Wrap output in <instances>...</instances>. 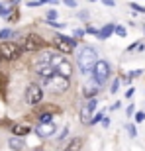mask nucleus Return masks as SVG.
I'll return each instance as SVG.
<instances>
[{"label": "nucleus", "instance_id": "5", "mask_svg": "<svg viewBox=\"0 0 145 151\" xmlns=\"http://www.w3.org/2000/svg\"><path fill=\"white\" fill-rule=\"evenodd\" d=\"M110 65H108L106 61H102V59H98V63L94 65V69H92V75H94V83L96 84H104L110 78Z\"/></svg>", "mask_w": 145, "mask_h": 151}, {"label": "nucleus", "instance_id": "1", "mask_svg": "<svg viewBox=\"0 0 145 151\" xmlns=\"http://www.w3.org/2000/svg\"><path fill=\"white\" fill-rule=\"evenodd\" d=\"M98 63V53H96L94 47H83L80 53H78V67H80V73L83 75H90L94 65Z\"/></svg>", "mask_w": 145, "mask_h": 151}, {"label": "nucleus", "instance_id": "28", "mask_svg": "<svg viewBox=\"0 0 145 151\" xmlns=\"http://www.w3.org/2000/svg\"><path fill=\"white\" fill-rule=\"evenodd\" d=\"M43 2H39V0H35V2H28V6L29 8H34V6H41Z\"/></svg>", "mask_w": 145, "mask_h": 151}, {"label": "nucleus", "instance_id": "12", "mask_svg": "<svg viewBox=\"0 0 145 151\" xmlns=\"http://www.w3.org/2000/svg\"><path fill=\"white\" fill-rule=\"evenodd\" d=\"M8 145H10L12 151H22L24 147H26V141H24L22 137H12V139L8 141Z\"/></svg>", "mask_w": 145, "mask_h": 151}, {"label": "nucleus", "instance_id": "18", "mask_svg": "<svg viewBox=\"0 0 145 151\" xmlns=\"http://www.w3.org/2000/svg\"><path fill=\"white\" fill-rule=\"evenodd\" d=\"M45 18H47V22H55V18H57V10H49Z\"/></svg>", "mask_w": 145, "mask_h": 151}, {"label": "nucleus", "instance_id": "31", "mask_svg": "<svg viewBox=\"0 0 145 151\" xmlns=\"http://www.w3.org/2000/svg\"><path fill=\"white\" fill-rule=\"evenodd\" d=\"M49 26H53V28H63L65 24H57V22H49Z\"/></svg>", "mask_w": 145, "mask_h": 151}, {"label": "nucleus", "instance_id": "36", "mask_svg": "<svg viewBox=\"0 0 145 151\" xmlns=\"http://www.w3.org/2000/svg\"><path fill=\"white\" fill-rule=\"evenodd\" d=\"M34 151H41V149H34Z\"/></svg>", "mask_w": 145, "mask_h": 151}, {"label": "nucleus", "instance_id": "7", "mask_svg": "<svg viewBox=\"0 0 145 151\" xmlns=\"http://www.w3.org/2000/svg\"><path fill=\"white\" fill-rule=\"evenodd\" d=\"M43 98V90L39 88L37 84H29L28 88H26V102H28L29 106H37L39 102Z\"/></svg>", "mask_w": 145, "mask_h": 151}, {"label": "nucleus", "instance_id": "27", "mask_svg": "<svg viewBox=\"0 0 145 151\" xmlns=\"http://www.w3.org/2000/svg\"><path fill=\"white\" fill-rule=\"evenodd\" d=\"M83 35H84L83 29H75V37H83ZM75 37H72V39H75Z\"/></svg>", "mask_w": 145, "mask_h": 151}, {"label": "nucleus", "instance_id": "11", "mask_svg": "<svg viewBox=\"0 0 145 151\" xmlns=\"http://www.w3.org/2000/svg\"><path fill=\"white\" fill-rule=\"evenodd\" d=\"M29 126L28 124H16V126H14V128H12V132H14V135H16V137H22V135H28L29 134Z\"/></svg>", "mask_w": 145, "mask_h": 151}, {"label": "nucleus", "instance_id": "24", "mask_svg": "<svg viewBox=\"0 0 145 151\" xmlns=\"http://www.w3.org/2000/svg\"><path fill=\"white\" fill-rule=\"evenodd\" d=\"M118 86H120V81H118V78H116V81H114V83H112V94H114V92H118Z\"/></svg>", "mask_w": 145, "mask_h": 151}, {"label": "nucleus", "instance_id": "2", "mask_svg": "<svg viewBox=\"0 0 145 151\" xmlns=\"http://www.w3.org/2000/svg\"><path fill=\"white\" fill-rule=\"evenodd\" d=\"M43 84L47 86V88L51 90V92H55V94H61V92H67L69 86H71V83H69L67 77H61V75H53L51 78H47V81H43Z\"/></svg>", "mask_w": 145, "mask_h": 151}, {"label": "nucleus", "instance_id": "6", "mask_svg": "<svg viewBox=\"0 0 145 151\" xmlns=\"http://www.w3.org/2000/svg\"><path fill=\"white\" fill-rule=\"evenodd\" d=\"M20 53H22V49H20L18 43H14V41H4V43H0V59L12 61V59H18Z\"/></svg>", "mask_w": 145, "mask_h": 151}, {"label": "nucleus", "instance_id": "14", "mask_svg": "<svg viewBox=\"0 0 145 151\" xmlns=\"http://www.w3.org/2000/svg\"><path fill=\"white\" fill-rule=\"evenodd\" d=\"M110 34H114V24H106V26L98 32V37H100V39H106Z\"/></svg>", "mask_w": 145, "mask_h": 151}, {"label": "nucleus", "instance_id": "3", "mask_svg": "<svg viewBox=\"0 0 145 151\" xmlns=\"http://www.w3.org/2000/svg\"><path fill=\"white\" fill-rule=\"evenodd\" d=\"M43 45H45V41H43V37H41L39 34H28L26 37H24L20 49L28 51V53H35V51H39Z\"/></svg>", "mask_w": 145, "mask_h": 151}, {"label": "nucleus", "instance_id": "21", "mask_svg": "<svg viewBox=\"0 0 145 151\" xmlns=\"http://www.w3.org/2000/svg\"><path fill=\"white\" fill-rule=\"evenodd\" d=\"M8 14H10V10H8V6L0 4V16H8Z\"/></svg>", "mask_w": 145, "mask_h": 151}, {"label": "nucleus", "instance_id": "23", "mask_svg": "<svg viewBox=\"0 0 145 151\" xmlns=\"http://www.w3.org/2000/svg\"><path fill=\"white\" fill-rule=\"evenodd\" d=\"M131 8L135 12H145V6H139V4H135V2H131Z\"/></svg>", "mask_w": 145, "mask_h": 151}, {"label": "nucleus", "instance_id": "15", "mask_svg": "<svg viewBox=\"0 0 145 151\" xmlns=\"http://www.w3.org/2000/svg\"><path fill=\"white\" fill-rule=\"evenodd\" d=\"M10 37H18V34L16 32H10V29H2L0 32V39L4 41V39H10Z\"/></svg>", "mask_w": 145, "mask_h": 151}, {"label": "nucleus", "instance_id": "13", "mask_svg": "<svg viewBox=\"0 0 145 151\" xmlns=\"http://www.w3.org/2000/svg\"><path fill=\"white\" fill-rule=\"evenodd\" d=\"M80 147H83V139L80 137H72L65 145V151H80Z\"/></svg>", "mask_w": 145, "mask_h": 151}, {"label": "nucleus", "instance_id": "9", "mask_svg": "<svg viewBox=\"0 0 145 151\" xmlns=\"http://www.w3.org/2000/svg\"><path fill=\"white\" fill-rule=\"evenodd\" d=\"M34 71H35V75H37L41 81H47V78H51L53 75H55V71L47 65V63H43V61H37L34 65Z\"/></svg>", "mask_w": 145, "mask_h": 151}, {"label": "nucleus", "instance_id": "30", "mask_svg": "<svg viewBox=\"0 0 145 151\" xmlns=\"http://www.w3.org/2000/svg\"><path fill=\"white\" fill-rule=\"evenodd\" d=\"M102 126L108 128V126H110V120H108V118H102Z\"/></svg>", "mask_w": 145, "mask_h": 151}, {"label": "nucleus", "instance_id": "33", "mask_svg": "<svg viewBox=\"0 0 145 151\" xmlns=\"http://www.w3.org/2000/svg\"><path fill=\"white\" fill-rule=\"evenodd\" d=\"M141 73H143V71H141V69H137V71H134V73H131V77H139Z\"/></svg>", "mask_w": 145, "mask_h": 151}, {"label": "nucleus", "instance_id": "16", "mask_svg": "<svg viewBox=\"0 0 145 151\" xmlns=\"http://www.w3.org/2000/svg\"><path fill=\"white\" fill-rule=\"evenodd\" d=\"M96 92H98V88H94V86H86V88H84V96H88V100L94 98Z\"/></svg>", "mask_w": 145, "mask_h": 151}, {"label": "nucleus", "instance_id": "10", "mask_svg": "<svg viewBox=\"0 0 145 151\" xmlns=\"http://www.w3.org/2000/svg\"><path fill=\"white\" fill-rule=\"evenodd\" d=\"M35 134L39 137H49L55 134V122H39L35 126Z\"/></svg>", "mask_w": 145, "mask_h": 151}, {"label": "nucleus", "instance_id": "8", "mask_svg": "<svg viewBox=\"0 0 145 151\" xmlns=\"http://www.w3.org/2000/svg\"><path fill=\"white\" fill-rule=\"evenodd\" d=\"M96 104H98L96 98H90V100L80 108V122H83V124H90V120H92V116H94Z\"/></svg>", "mask_w": 145, "mask_h": 151}, {"label": "nucleus", "instance_id": "35", "mask_svg": "<svg viewBox=\"0 0 145 151\" xmlns=\"http://www.w3.org/2000/svg\"><path fill=\"white\" fill-rule=\"evenodd\" d=\"M131 114H134V106L129 104V106H128V116H131Z\"/></svg>", "mask_w": 145, "mask_h": 151}, {"label": "nucleus", "instance_id": "25", "mask_svg": "<svg viewBox=\"0 0 145 151\" xmlns=\"http://www.w3.org/2000/svg\"><path fill=\"white\" fill-rule=\"evenodd\" d=\"M39 122H53V118H51V114H43Z\"/></svg>", "mask_w": 145, "mask_h": 151}, {"label": "nucleus", "instance_id": "32", "mask_svg": "<svg viewBox=\"0 0 145 151\" xmlns=\"http://www.w3.org/2000/svg\"><path fill=\"white\" fill-rule=\"evenodd\" d=\"M65 4H67V6H71V8H77V2H72V0H67Z\"/></svg>", "mask_w": 145, "mask_h": 151}, {"label": "nucleus", "instance_id": "29", "mask_svg": "<svg viewBox=\"0 0 145 151\" xmlns=\"http://www.w3.org/2000/svg\"><path fill=\"white\" fill-rule=\"evenodd\" d=\"M116 4V2H114V0H104V6H108V8H112V6Z\"/></svg>", "mask_w": 145, "mask_h": 151}, {"label": "nucleus", "instance_id": "22", "mask_svg": "<svg viewBox=\"0 0 145 151\" xmlns=\"http://www.w3.org/2000/svg\"><path fill=\"white\" fill-rule=\"evenodd\" d=\"M143 120H145V112H137V114H135V122H137V124L143 122Z\"/></svg>", "mask_w": 145, "mask_h": 151}, {"label": "nucleus", "instance_id": "4", "mask_svg": "<svg viewBox=\"0 0 145 151\" xmlns=\"http://www.w3.org/2000/svg\"><path fill=\"white\" fill-rule=\"evenodd\" d=\"M53 45H55V49L61 53V55H69L72 53V49L77 47V41L72 37H67V35H55L53 37Z\"/></svg>", "mask_w": 145, "mask_h": 151}, {"label": "nucleus", "instance_id": "19", "mask_svg": "<svg viewBox=\"0 0 145 151\" xmlns=\"http://www.w3.org/2000/svg\"><path fill=\"white\" fill-rule=\"evenodd\" d=\"M102 118H104V114H102V112H98V114H94V116H92V120H90V124H96V122H100Z\"/></svg>", "mask_w": 145, "mask_h": 151}, {"label": "nucleus", "instance_id": "20", "mask_svg": "<svg viewBox=\"0 0 145 151\" xmlns=\"http://www.w3.org/2000/svg\"><path fill=\"white\" fill-rule=\"evenodd\" d=\"M128 132H129V135H131V137H135V135H137V129H135L134 124H129V126H128Z\"/></svg>", "mask_w": 145, "mask_h": 151}, {"label": "nucleus", "instance_id": "34", "mask_svg": "<svg viewBox=\"0 0 145 151\" xmlns=\"http://www.w3.org/2000/svg\"><path fill=\"white\" fill-rule=\"evenodd\" d=\"M131 94H134V88H128V92H126V98H129Z\"/></svg>", "mask_w": 145, "mask_h": 151}, {"label": "nucleus", "instance_id": "17", "mask_svg": "<svg viewBox=\"0 0 145 151\" xmlns=\"http://www.w3.org/2000/svg\"><path fill=\"white\" fill-rule=\"evenodd\" d=\"M114 32H116V34L120 35V37H126V34H128V32H126V28H123V26H114Z\"/></svg>", "mask_w": 145, "mask_h": 151}, {"label": "nucleus", "instance_id": "26", "mask_svg": "<svg viewBox=\"0 0 145 151\" xmlns=\"http://www.w3.org/2000/svg\"><path fill=\"white\" fill-rule=\"evenodd\" d=\"M86 32H88V34H92V35H98V29L92 28V26H90V28H86Z\"/></svg>", "mask_w": 145, "mask_h": 151}]
</instances>
